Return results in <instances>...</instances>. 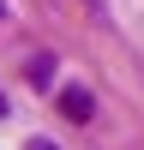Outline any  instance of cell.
Returning <instances> with one entry per match:
<instances>
[{
	"label": "cell",
	"instance_id": "obj_1",
	"mask_svg": "<svg viewBox=\"0 0 144 150\" xmlns=\"http://www.w3.org/2000/svg\"><path fill=\"white\" fill-rule=\"evenodd\" d=\"M60 108H66V120H90V114H96V102H90L84 90H60Z\"/></svg>",
	"mask_w": 144,
	"mask_h": 150
},
{
	"label": "cell",
	"instance_id": "obj_2",
	"mask_svg": "<svg viewBox=\"0 0 144 150\" xmlns=\"http://www.w3.org/2000/svg\"><path fill=\"white\" fill-rule=\"evenodd\" d=\"M24 150H60V144H54V138H30Z\"/></svg>",
	"mask_w": 144,
	"mask_h": 150
},
{
	"label": "cell",
	"instance_id": "obj_3",
	"mask_svg": "<svg viewBox=\"0 0 144 150\" xmlns=\"http://www.w3.org/2000/svg\"><path fill=\"white\" fill-rule=\"evenodd\" d=\"M0 120H6V96H0Z\"/></svg>",
	"mask_w": 144,
	"mask_h": 150
},
{
	"label": "cell",
	"instance_id": "obj_4",
	"mask_svg": "<svg viewBox=\"0 0 144 150\" xmlns=\"http://www.w3.org/2000/svg\"><path fill=\"white\" fill-rule=\"evenodd\" d=\"M0 18H6V0H0Z\"/></svg>",
	"mask_w": 144,
	"mask_h": 150
}]
</instances>
